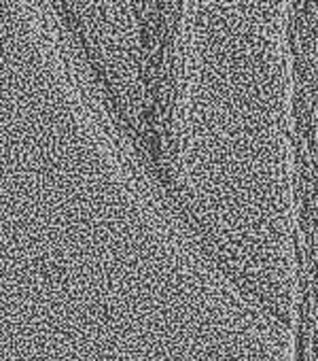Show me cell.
I'll return each instance as SVG.
<instances>
[{"instance_id":"obj_1","label":"cell","mask_w":318,"mask_h":361,"mask_svg":"<svg viewBox=\"0 0 318 361\" xmlns=\"http://www.w3.org/2000/svg\"><path fill=\"white\" fill-rule=\"evenodd\" d=\"M51 7L115 130L177 207L185 0H51Z\"/></svg>"}]
</instances>
